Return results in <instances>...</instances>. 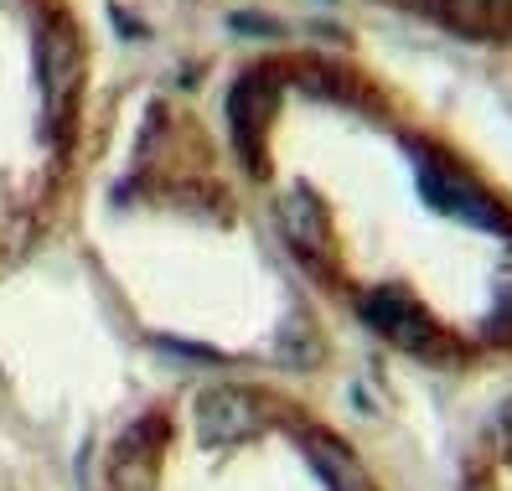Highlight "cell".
I'll use <instances>...</instances> for the list:
<instances>
[{"instance_id":"obj_1","label":"cell","mask_w":512,"mask_h":491,"mask_svg":"<svg viewBox=\"0 0 512 491\" xmlns=\"http://www.w3.org/2000/svg\"><path fill=\"white\" fill-rule=\"evenodd\" d=\"M280 68L352 145L347 171L269 161L249 176L290 269L404 373L512 383V192L363 68L321 52Z\"/></svg>"},{"instance_id":"obj_2","label":"cell","mask_w":512,"mask_h":491,"mask_svg":"<svg viewBox=\"0 0 512 491\" xmlns=\"http://www.w3.org/2000/svg\"><path fill=\"white\" fill-rule=\"evenodd\" d=\"M99 491H394V481L316 404L254 378H207L119 424Z\"/></svg>"},{"instance_id":"obj_3","label":"cell","mask_w":512,"mask_h":491,"mask_svg":"<svg viewBox=\"0 0 512 491\" xmlns=\"http://www.w3.org/2000/svg\"><path fill=\"white\" fill-rule=\"evenodd\" d=\"M450 491H512V383H497L450 460Z\"/></svg>"}]
</instances>
